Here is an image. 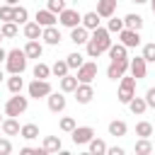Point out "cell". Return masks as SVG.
Masks as SVG:
<instances>
[{
    "label": "cell",
    "instance_id": "1",
    "mask_svg": "<svg viewBox=\"0 0 155 155\" xmlns=\"http://www.w3.org/2000/svg\"><path fill=\"white\" fill-rule=\"evenodd\" d=\"M27 53H24V48H12V51H7V58H5V68H7V73L10 75H22L24 70H27Z\"/></svg>",
    "mask_w": 155,
    "mask_h": 155
},
{
    "label": "cell",
    "instance_id": "2",
    "mask_svg": "<svg viewBox=\"0 0 155 155\" xmlns=\"http://www.w3.org/2000/svg\"><path fill=\"white\" fill-rule=\"evenodd\" d=\"M27 107H29V97H22V92H17L5 102V116H22Z\"/></svg>",
    "mask_w": 155,
    "mask_h": 155
},
{
    "label": "cell",
    "instance_id": "3",
    "mask_svg": "<svg viewBox=\"0 0 155 155\" xmlns=\"http://www.w3.org/2000/svg\"><path fill=\"white\" fill-rule=\"evenodd\" d=\"M136 82H138V80H136L133 75H131V78H128V75H121V80H119V94H116L121 104H128V102L136 97Z\"/></svg>",
    "mask_w": 155,
    "mask_h": 155
},
{
    "label": "cell",
    "instance_id": "4",
    "mask_svg": "<svg viewBox=\"0 0 155 155\" xmlns=\"http://www.w3.org/2000/svg\"><path fill=\"white\" fill-rule=\"evenodd\" d=\"M27 92H29L31 99H46V97L53 92V87H51L48 80H39V78H34V80L27 85Z\"/></svg>",
    "mask_w": 155,
    "mask_h": 155
},
{
    "label": "cell",
    "instance_id": "5",
    "mask_svg": "<svg viewBox=\"0 0 155 155\" xmlns=\"http://www.w3.org/2000/svg\"><path fill=\"white\" fill-rule=\"evenodd\" d=\"M80 19H82V15H80L78 10H73V7H65V10H61V12H58V24H61V27L73 29V27H78V24H80Z\"/></svg>",
    "mask_w": 155,
    "mask_h": 155
},
{
    "label": "cell",
    "instance_id": "6",
    "mask_svg": "<svg viewBox=\"0 0 155 155\" xmlns=\"http://www.w3.org/2000/svg\"><path fill=\"white\" fill-rule=\"evenodd\" d=\"M90 39L102 48V53H107V51H109V46H111V34H109V29H107V27H97V29H92Z\"/></svg>",
    "mask_w": 155,
    "mask_h": 155
},
{
    "label": "cell",
    "instance_id": "7",
    "mask_svg": "<svg viewBox=\"0 0 155 155\" xmlns=\"http://www.w3.org/2000/svg\"><path fill=\"white\" fill-rule=\"evenodd\" d=\"M73 94H75L78 104H90L92 97H94V87H92V82H78V87H75Z\"/></svg>",
    "mask_w": 155,
    "mask_h": 155
},
{
    "label": "cell",
    "instance_id": "8",
    "mask_svg": "<svg viewBox=\"0 0 155 155\" xmlns=\"http://www.w3.org/2000/svg\"><path fill=\"white\" fill-rule=\"evenodd\" d=\"M128 70H131V75H133L136 80H143V78L148 75V61H145L143 56H136V58L128 61Z\"/></svg>",
    "mask_w": 155,
    "mask_h": 155
},
{
    "label": "cell",
    "instance_id": "9",
    "mask_svg": "<svg viewBox=\"0 0 155 155\" xmlns=\"http://www.w3.org/2000/svg\"><path fill=\"white\" fill-rule=\"evenodd\" d=\"M126 70H128V58L111 61V63H109V68H107V78L116 82V80H121V75H126Z\"/></svg>",
    "mask_w": 155,
    "mask_h": 155
},
{
    "label": "cell",
    "instance_id": "10",
    "mask_svg": "<svg viewBox=\"0 0 155 155\" xmlns=\"http://www.w3.org/2000/svg\"><path fill=\"white\" fill-rule=\"evenodd\" d=\"M70 136H73V143H75V145H87L90 138L94 136V128H92V126H75V128L70 131Z\"/></svg>",
    "mask_w": 155,
    "mask_h": 155
},
{
    "label": "cell",
    "instance_id": "11",
    "mask_svg": "<svg viewBox=\"0 0 155 155\" xmlns=\"http://www.w3.org/2000/svg\"><path fill=\"white\" fill-rule=\"evenodd\" d=\"M119 41H121L126 48H136V46H140V34H138L136 29L124 27V29L119 31Z\"/></svg>",
    "mask_w": 155,
    "mask_h": 155
},
{
    "label": "cell",
    "instance_id": "12",
    "mask_svg": "<svg viewBox=\"0 0 155 155\" xmlns=\"http://www.w3.org/2000/svg\"><path fill=\"white\" fill-rule=\"evenodd\" d=\"M78 82H92L94 78H97V63H92V61H85L80 68H78Z\"/></svg>",
    "mask_w": 155,
    "mask_h": 155
},
{
    "label": "cell",
    "instance_id": "13",
    "mask_svg": "<svg viewBox=\"0 0 155 155\" xmlns=\"http://www.w3.org/2000/svg\"><path fill=\"white\" fill-rule=\"evenodd\" d=\"M41 39H44V44H48V46H58L61 44V29L56 27V24H51V27H44L41 29Z\"/></svg>",
    "mask_w": 155,
    "mask_h": 155
},
{
    "label": "cell",
    "instance_id": "14",
    "mask_svg": "<svg viewBox=\"0 0 155 155\" xmlns=\"http://www.w3.org/2000/svg\"><path fill=\"white\" fill-rule=\"evenodd\" d=\"M46 102H48V109L53 111V114H61L63 109H65V92H51L48 97H46Z\"/></svg>",
    "mask_w": 155,
    "mask_h": 155
},
{
    "label": "cell",
    "instance_id": "15",
    "mask_svg": "<svg viewBox=\"0 0 155 155\" xmlns=\"http://www.w3.org/2000/svg\"><path fill=\"white\" fill-rule=\"evenodd\" d=\"M102 19H109L111 15H116V0H97V10H94Z\"/></svg>",
    "mask_w": 155,
    "mask_h": 155
},
{
    "label": "cell",
    "instance_id": "16",
    "mask_svg": "<svg viewBox=\"0 0 155 155\" xmlns=\"http://www.w3.org/2000/svg\"><path fill=\"white\" fill-rule=\"evenodd\" d=\"M34 22H36L39 27H51V24L58 22V15L51 12V10H39V12L34 15Z\"/></svg>",
    "mask_w": 155,
    "mask_h": 155
},
{
    "label": "cell",
    "instance_id": "17",
    "mask_svg": "<svg viewBox=\"0 0 155 155\" xmlns=\"http://www.w3.org/2000/svg\"><path fill=\"white\" fill-rule=\"evenodd\" d=\"M87 39H90V29H85L82 24H78V27L70 29V41H73L75 46H85Z\"/></svg>",
    "mask_w": 155,
    "mask_h": 155
},
{
    "label": "cell",
    "instance_id": "18",
    "mask_svg": "<svg viewBox=\"0 0 155 155\" xmlns=\"http://www.w3.org/2000/svg\"><path fill=\"white\" fill-rule=\"evenodd\" d=\"M24 53H27V58H41V53H44V44L39 41V39H27V44H24Z\"/></svg>",
    "mask_w": 155,
    "mask_h": 155
},
{
    "label": "cell",
    "instance_id": "19",
    "mask_svg": "<svg viewBox=\"0 0 155 155\" xmlns=\"http://www.w3.org/2000/svg\"><path fill=\"white\" fill-rule=\"evenodd\" d=\"M19 121H17V116H7V119H2V126H0V131L5 133V136H19Z\"/></svg>",
    "mask_w": 155,
    "mask_h": 155
},
{
    "label": "cell",
    "instance_id": "20",
    "mask_svg": "<svg viewBox=\"0 0 155 155\" xmlns=\"http://www.w3.org/2000/svg\"><path fill=\"white\" fill-rule=\"evenodd\" d=\"M44 153L48 155V153H58L61 148H63V143H61V136H46L44 138Z\"/></svg>",
    "mask_w": 155,
    "mask_h": 155
},
{
    "label": "cell",
    "instance_id": "21",
    "mask_svg": "<svg viewBox=\"0 0 155 155\" xmlns=\"http://www.w3.org/2000/svg\"><path fill=\"white\" fill-rule=\"evenodd\" d=\"M99 22H102V17H99L97 12H85V15H82V19H80V24H82L85 29H90V31H92V29H97V27H99Z\"/></svg>",
    "mask_w": 155,
    "mask_h": 155
},
{
    "label": "cell",
    "instance_id": "22",
    "mask_svg": "<svg viewBox=\"0 0 155 155\" xmlns=\"http://www.w3.org/2000/svg\"><path fill=\"white\" fill-rule=\"evenodd\" d=\"M128 111L131 114H136V116H140V114H145V109H148V104H145V97H133L128 104Z\"/></svg>",
    "mask_w": 155,
    "mask_h": 155
},
{
    "label": "cell",
    "instance_id": "23",
    "mask_svg": "<svg viewBox=\"0 0 155 155\" xmlns=\"http://www.w3.org/2000/svg\"><path fill=\"white\" fill-rule=\"evenodd\" d=\"M126 131H128L126 121H121V119H114V121H109V136H114V138H121V136H126Z\"/></svg>",
    "mask_w": 155,
    "mask_h": 155
},
{
    "label": "cell",
    "instance_id": "24",
    "mask_svg": "<svg viewBox=\"0 0 155 155\" xmlns=\"http://www.w3.org/2000/svg\"><path fill=\"white\" fill-rule=\"evenodd\" d=\"M41 29L44 27H39L36 22H24L22 24V31H24L27 39H41Z\"/></svg>",
    "mask_w": 155,
    "mask_h": 155
},
{
    "label": "cell",
    "instance_id": "25",
    "mask_svg": "<svg viewBox=\"0 0 155 155\" xmlns=\"http://www.w3.org/2000/svg\"><path fill=\"white\" fill-rule=\"evenodd\" d=\"M124 27L140 31V27H143V17H140V15H136V12H128V15L124 17Z\"/></svg>",
    "mask_w": 155,
    "mask_h": 155
},
{
    "label": "cell",
    "instance_id": "26",
    "mask_svg": "<svg viewBox=\"0 0 155 155\" xmlns=\"http://www.w3.org/2000/svg\"><path fill=\"white\" fill-rule=\"evenodd\" d=\"M0 34H2V39H15V36L19 34V24H17V22H2Z\"/></svg>",
    "mask_w": 155,
    "mask_h": 155
},
{
    "label": "cell",
    "instance_id": "27",
    "mask_svg": "<svg viewBox=\"0 0 155 155\" xmlns=\"http://www.w3.org/2000/svg\"><path fill=\"white\" fill-rule=\"evenodd\" d=\"M126 51H128V48L119 41V44H111L107 53H109V58H111V61H121V58H128V56H126Z\"/></svg>",
    "mask_w": 155,
    "mask_h": 155
},
{
    "label": "cell",
    "instance_id": "28",
    "mask_svg": "<svg viewBox=\"0 0 155 155\" xmlns=\"http://www.w3.org/2000/svg\"><path fill=\"white\" fill-rule=\"evenodd\" d=\"M58 80H61V92H65V94H68V92H75V87H78V78H75V75L68 73V75H63V78H58Z\"/></svg>",
    "mask_w": 155,
    "mask_h": 155
},
{
    "label": "cell",
    "instance_id": "29",
    "mask_svg": "<svg viewBox=\"0 0 155 155\" xmlns=\"http://www.w3.org/2000/svg\"><path fill=\"white\" fill-rule=\"evenodd\" d=\"M87 148H90V153L92 155H107V143L102 140V138H90V143H87Z\"/></svg>",
    "mask_w": 155,
    "mask_h": 155
},
{
    "label": "cell",
    "instance_id": "30",
    "mask_svg": "<svg viewBox=\"0 0 155 155\" xmlns=\"http://www.w3.org/2000/svg\"><path fill=\"white\" fill-rule=\"evenodd\" d=\"M19 136H22L24 140H34V138H39V126H36V124H24V126L19 128Z\"/></svg>",
    "mask_w": 155,
    "mask_h": 155
},
{
    "label": "cell",
    "instance_id": "31",
    "mask_svg": "<svg viewBox=\"0 0 155 155\" xmlns=\"http://www.w3.org/2000/svg\"><path fill=\"white\" fill-rule=\"evenodd\" d=\"M133 150H136V155H150V153H153V143H150V138H138L136 145H133Z\"/></svg>",
    "mask_w": 155,
    "mask_h": 155
},
{
    "label": "cell",
    "instance_id": "32",
    "mask_svg": "<svg viewBox=\"0 0 155 155\" xmlns=\"http://www.w3.org/2000/svg\"><path fill=\"white\" fill-rule=\"evenodd\" d=\"M12 22H17V24H24V22H29V12H27V7H22V5H15V7H12Z\"/></svg>",
    "mask_w": 155,
    "mask_h": 155
},
{
    "label": "cell",
    "instance_id": "33",
    "mask_svg": "<svg viewBox=\"0 0 155 155\" xmlns=\"http://www.w3.org/2000/svg\"><path fill=\"white\" fill-rule=\"evenodd\" d=\"M7 90H10L12 94L22 92V90H24V80H22V75H10V78H7Z\"/></svg>",
    "mask_w": 155,
    "mask_h": 155
},
{
    "label": "cell",
    "instance_id": "34",
    "mask_svg": "<svg viewBox=\"0 0 155 155\" xmlns=\"http://www.w3.org/2000/svg\"><path fill=\"white\" fill-rule=\"evenodd\" d=\"M65 63H68V68H75V70H78V68L85 63V56H82L80 51H73V53L65 56Z\"/></svg>",
    "mask_w": 155,
    "mask_h": 155
},
{
    "label": "cell",
    "instance_id": "35",
    "mask_svg": "<svg viewBox=\"0 0 155 155\" xmlns=\"http://www.w3.org/2000/svg\"><path fill=\"white\" fill-rule=\"evenodd\" d=\"M31 75L34 78H39V80H48V75H51V65H46V63H36L34 65V70H31Z\"/></svg>",
    "mask_w": 155,
    "mask_h": 155
},
{
    "label": "cell",
    "instance_id": "36",
    "mask_svg": "<svg viewBox=\"0 0 155 155\" xmlns=\"http://www.w3.org/2000/svg\"><path fill=\"white\" fill-rule=\"evenodd\" d=\"M136 136L138 138H150L153 136V124L150 121H138L136 124Z\"/></svg>",
    "mask_w": 155,
    "mask_h": 155
},
{
    "label": "cell",
    "instance_id": "37",
    "mask_svg": "<svg viewBox=\"0 0 155 155\" xmlns=\"http://www.w3.org/2000/svg\"><path fill=\"white\" fill-rule=\"evenodd\" d=\"M68 63L65 61H56L53 65H51V75H56V78H63V75H68Z\"/></svg>",
    "mask_w": 155,
    "mask_h": 155
},
{
    "label": "cell",
    "instance_id": "38",
    "mask_svg": "<svg viewBox=\"0 0 155 155\" xmlns=\"http://www.w3.org/2000/svg\"><path fill=\"white\" fill-rule=\"evenodd\" d=\"M107 29H109V34H119L121 29H124V19H119V17H109V22H107Z\"/></svg>",
    "mask_w": 155,
    "mask_h": 155
},
{
    "label": "cell",
    "instance_id": "39",
    "mask_svg": "<svg viewBox=\"0 0 155 155\" xmlns=\"http://www.w3.org/2000/svg\"><path fill=\"white\" fill-rule=\"evenodd\" d=\"M75 126H78V124H75V119H73V116H63V119L58 121V128H61L63 133H70Z\"/></svg>",
    "mask_w": 155,
    "mask_h": 155
},
{
    "label": "cell",
    "instance_id": "40",
    "mask_svg": "<svg viewBox=\"0 0 155 155\" xmlns=\"http://www.w3.org/2000/svg\"><path fill=\"white\" fill-rule=\"evenodd\" d=\"M85 46H87V56H90V58H99V56H102V48H99L92 39H87V44H85Z\"/></svg>",
    "mask_w": 155,
    "mask_h": 155
},
{
    "label": "cell",
    "instance_id": "41",
    "mask_svg": "<svg viewBox=\"0 0 155 155\" xmlns=\"http://www.w3.org/2000/svg\"><path fill=\"white\" fill-rule=\"evenodd\" d=\"M148 63H155V44H145L143 46V53H140Z\"/></svg>",
    "mask_w": 155,
    "mask_h": 155
},
{
    "label": "cell",
    "instance_id": "42",
    "mask_svg": "<svg viewBox=\"0 0 155 155\" xmlns=\"http://www.w3.org/2000/svg\"><path fill=\"white\" fill-rule=\"evenodd\" d=\"M12 7H15V5H7V2L0 5V19H2V22H12Z\"/></svg>",
    "mask_w": 155,
    "mask_h": 155
},
{
    "label": "cell",
    "instance_id": "43",
    "mask_svg": "<svg viewBox=\"0 0 155 155\" xmlns=\"http://www.w3.org/2000/svg\"><path fill=\"white\" fill-rule=\"evenodd\" d=\"M46 10H51V12H61V10H65V0H48L46 2Z\"/></svg>",
    "mask_w": 155,
    "mask_h": 155
},
{
    "label": "cell",
    "instance_id": "44",
    "mask_svg": "<svg viewBox=\"0 0 155 155\" xmlns=\"http://www.w3.org/2000/svg\"><path fill=\"white\" fill-rule=\"evenodd\" d=\"M12 153V143L10 138H0V155H10Z\"/></svg>",
    "mask_w": 155,
    "mask_h": 155
},
{
    "label": "cell",
    "instance_id": "45",
    "mask_svg": "<svg viewBox=\"0 0 155 155\" xmlns=\"http://www.w3.org/2000/svg\"><path fill=\"white\" fill-rule=\"evenodd\" d=\"M145 104L155 109V87H148V92H145Z\"/></svg>",
    "mask_w": 155,
    "mask_h": 155
},
{
    "label": "cell",
    "instance_id": "46",
    "mask_svg": "<svg viewBox=\"0 0 155 155\" xmlns=\"http://www.w3.org/2000/svg\"><path fill=\"white\" fill-rule=\"evenodd\" d=\"M107 153H109V155H124L126 150H124L121 145H114V148H107Z\"/></svg>",
    "mask_w": 155,
    "mask_h": 155
},
{
    "label": "cell",
    "instance_id": "47",
    "mask_svg": "<svg viewBox=\"0 0 155 155\" xmlns=\"http://www.w3.org/2000/svg\"><path fill=\"white\" fill-rule=\"evenodd\" d=\"M5 58H7V51L0 46V63H5Z\"/></svg>",
    "mask_w": 155,
    "mask_h": 155
},
{
    "label": "cell",
    "instance_id": "48",
    "mask_svg": "<svg viewBox=\"0 0 155 155\" xmlns=\"http://www.w3.org/2000/svg\"><path fill=\"white\" fill-rule=\"evenodd\" d=\"M5 2H7V5H17L19 0H5Z\"/></svg>",
    "mask_w": 155,
    "mask_h": 155
},
{
    "label": "cell",
    "instance_id": "49",
    "mask_svg": "<svg viewBox=\"0 0 155 155\" xmlns=\"http://www.w3.org/2000/svg\"><path fill=\"white\" fill-rule=\"evenodd\" d=\"M150 2V7H153V15H155V0H148Z\"/></svg>",
    "mask_w": 155,
    "mask_h": 155
},
{
    "label": "cell",
    "instance_id": "50",
    "mask_svg": "<svg viewBox=\"0 0 155 155\" xmlns=\"http://www.w3.org/2000/svg\"><path fill=\"white\" fill-rule=\"evenodd\" d=\"M133 2H136V5H143V2H148V0H133Z\"/></svg>",
    "mask_w": 155,
    "mask_h": 155
},
{
    "label": "cell",
    "instance_id": "51",
    "mask_svg": "<svg viewBox=\"0 0 155 155\" xmlns=\"http://www.w3.org/2000/svg\"><path fill=\"white\" fill-rule=\"evenodd\" d=\"M2 80H5V75H2V70H0V82H2Z\"/></svg>",
    "mask_w": 155,
    "mask_h": 155
},
{
    "label": "cell",
    "instance_id": "52",
    "mask_svg": "<svg viewBox=\"0 0 155 155\" xmlns=\"http://www.w3.org/2000/svg\"><path fill=\"white\" fill-rule=\"evenodd\" d=\"M0 126H2V116H0Z\"/></svg>",
    "mask_w": 155,
    "mask_h": 155
},
{
    "label": "cell",
    "instance_id": "53",
    "mask_svg": "<svg viewBox=\"0 0 155 155\" xmlns=\"http://www.w3.org/2000/svg\"><path fill=\"white\" fill-rule=\"evenodd\" d=\"M0 41H2V34H0Z\"/></svg>",
    "mask_w": 155,
    "mask_h": 155
}]
</instances>
